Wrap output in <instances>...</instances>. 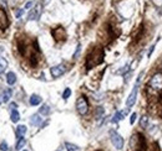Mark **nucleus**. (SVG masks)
I'll use <instances>...</instances> for the list:
<instances>
[{
  "label": "nucleus",
  "instance_id": "13",
  "mask_svg": "<svg viewBox=\"0 0 162 151\" xmlns=\"http://www.w3.org/2000/svg\"><path fill=\"white\" fill-rule=\"evenodd\" d=\"M26 131H28V128H26L25 125H19V126L16 128V136H17V138L25 136Z\"/></svg>",
  "mask_w": 162,
  "mask_h": 151
},
{
  "label": "nucleus",
  "instance_id": "16",
  "mask_svg": "<svg viewBox=\"0 0 162 151\" xmlns=\"http://www.w3.org/2000/svg\"><path fill=\"white\" fill-rule=\"evenodd\" d=\"M11 94H13L11 89H4V93H3L2 100H3L4 103H8V102H9L10 99H11Z\"/></svg>",
  "mask_w": 162,
  "mask_h": 151
},
{
  "label": "nucleus",
  "instance_id": "9",
  "mask_svg": "<svg viewBox=\"0 0 162 151\" xmlns=\"http://www.w3.org/2000/svg\"><path fill=\"white\" fill-rule=\"evenodd\" d=\"M127 113H129V109H125L123 111H116V113H115V115L112 117V120H111V121H112L114 124L119 123L120 120H122V119L125 118V115L127 114Z\"/></svg>",
  "mask_w": 162,
  "mask_h": 151
},
{
  "label": "nucleus",
  "instance_id": "26",
  "mask_svg": "<svg viewBox=\"0 0 162 151\" xmlns=\"http://www.w3.org/2000/svg\"><path fill=\"white\" fill-rule=\"evenodd\" d=\"M32 5H34V2H29V3H26L25 6H24V10H30V9H32Z\"/></svg>",
  "mask_w": 162,
  "mask_h": 151
},
{
  "label": "nucleus",
  "instance_id": "19",
  "mask_svg": "<svg viewBox=\"0 0 162 151\" xmlns=\"http://www.w3.org/2000/svg\"><path fill=\"white\" fill-rule=\"evenodd\" d=\"M104 114H105V110L102 107H99L96 108V111H95V119L96 120H101L104 118Z\"/></svg>",
  "mask_w": 162,
  "mask_h": 151
},
{
  "label": "nucleus",
  "instance_id": "2",
  "mask_svg": "<svg viewBox=\"0 0 162 151\" xmlns=\"http://www.w3.org/2000/svg\"><path fill=\"white\" fill-rule=\"evenodd\" d=\"M142 72L138 74V77L136 79V83L132 88V92L130 93V96L127 97V99H126V107L127 108H131L135 103H136V99H137V90H138V86H140V82H141V77H142Z\"/></svg>",
  "mask_w": 162,
  "mask_h": 151
},
{
  "label": "nucleus",
  "instance_id": "17",
  "mask_svg": "<svg viewBox=\"0 0 162 151\" xmlns=\"http://www.w3.org/2000/svg\"><path fill=\"white\" fill-rule=\"evenodd\" d=\"M6 67H8V61H6V58L0 56V76L4 73V71L6 69Z\"/></svg>",
  "mask_w": 162,
  "mask_h": 151
},
{
  "label": "nucleus",
  "instance_id": "18",
  "mask_svg": "<svg viewBox=\"0 0 162 151\" xmlns=\"http://www.w3.org/2000/svg\"><path fill=\"white\" fill-rule=\"evenodd\" d=\"M50 111H51V110H50V107H49L47 104H44V105L39 109V114H40V115L46 117V115H49V114H50Z\"/></svg>",
  "mask_w": 162,
  "mask_h": 151
},
{
  "label": "nucleus",
  "instance_id": "1",
  "mask_svg": "<svg viewBox=\"0 0 162 151\" xmlns=\"http://www.w3.org/2000/svg\"><path fill=\"white\" fill-rule=\"evenodd\" d=\"M104 50L100 48V47H96L94 48L91 52H90L87 56H86V62H85V67H86V71H90L91 68L99 66L100 63L104 62Z\"/></svg>",
  "mask_w": 162,
  "mask_h": 151
},
{
  "label": "nucleus",
  "instance_id": "10",
  "mask_svg": "<svg viewBox=\"0 0 162 151\" xmlns=\"http://www.w3.org/2000/svg\"><path fill=\"white\" fill-rule=\"evenodd\" d=\"M30 123H31V125H34V126H40L41 123H43L41 115H40V114H34V115L30 118Z\"/></svg>",
  "mask_w": 162,
  "mask_h": 151
},
{
  "label": "nucleus",
  "instance_id": "12",
  "mask_svg": "<svg viewBox=\"0 0 162 151\" xmlns=\"http://www.w3.org/2000/svg\"><path fill=\"white\" fill-rule=\"evenodd\" d=\"M6 83L9 86H14L16 83V74L14 72H8V74H6Z\"/></svg>",
  "mask_w": 162,
  "mask_h": 151
},
{
  "label": "nucleus",
  "instance_id": "28",
  "mask_svg": "<svg viewBox=\"0 0 162 151\" xmlns=\"http://www.w3.org/2000/svg\"><path fill=\"white\" fill-rule=\"evenodd\" d=\"M23 14H24V9H17V11H16L15 15H16V17H20Z\"/></svg>",
  "mask_w": 162,
  "mask_h": 151
},
{
  "label": "nucleus",
  "instance_id": "23",
  "mask_svg": "<svg viewBox=\"0 0 162 151\" xmlns=\"http://www.w3.org/2000/svg\"><path fill=\"white\" fill-rule=\"evenodd\" d=\"M70 96H71V89H70V88H66V89L64 90V93H62V99L66 100Z\"/></svg>",
  "mask_w": 162,
  "mask_h": 151
},
{
  "label": "nucleus",
  "instance_id": "6",
  "mask_svg": "<svg viewBox=\"0 0 162 151\" xmlns=\"http://www.w3.org/2000/svg\"><path fill=\"white\" fill-rule=\"evenodd\" d=\"M110 138H111L112 145H114L117 150H121V149L123 147V139H122V136H121L119 133H116V131L111 130V131H110Z\"/></svg>",
  "mask_w": 162,
  "mask_h": 151
},
{
  "label": "nucleus",
  "instance_id": "5",
  "mask_svg": "<svg viewBox=\"0 0 162 151\" xmlns=\"http://www.w3.org/2000/svg\"><path fill=\"white\" fill-rule=\"evenodd\" d=\"M41 14H43V5L36 4L32 9H30V12L28 15V20L29 21H38L41 16Z\"/></svg>",
  "mask_w": 162,
  "mask_h": 151
},
{
  "label": "nucleus",
  "instance_id": "27",
  "mask_svg": "<svg viewBox=\"0 0 162 151\" xmlns=\"http://www.w3.org/2000/svg\"><path fill=\"white\" fill-rule=\"evenodd\" d=\"M136 118H137V114H136V113H134V114L131 115V118H130V123L134 124V123L136 121Z\"/></svg>",
  "mask_w": 162,
  "mask_h": 151
},
{
  "label": "nucleus",
  "instance_id": "32",
  "mask_svg": "<svg viewBox=\"0 0 162 151\" xmlns=\"http://www.w3.org/2000/svg\"><path fill=\"white\" fill-rule=\"evenodd\" d=\"M24 151H26V150H24Z\"/></svg>",
  "mask_w": 162,
  "mask_h": 151
},
{
  "label": "nucleus",
  "instance_id": "25",
  "mask_svg": "<svg viewBox=\"0 0 162 151\" xmlns=\"http://www.w3.org/2000/svg\"><path fill=\"white\" fill-rule=\"evenodd\" d=\"M80 51H81V45H77V47H76V51H75V53H74V56H73L74 58L79 57V54H80Z\"/></svg>",
  "mask_w": 162,
  "mask_h": 151
},
{
  "label": "nucleus",
  "instance_id": "15",
  "mask_svg": "<svg viewBox=\"0 0 162 151\" xmlns=\"http://www.w3.org/2000/svg\"><path fill=\"white\" fill-rule=\"evenodd\" d=\"M10 120L13 123H17L20 120V114H19V111H17L16 109H13L11 113H10Z\"/></svg>",
  "mask_w": 162,
  "mask_h": 151
},
{
  "label": "nucleus",
  "instance_id": "3",
  "mask_svg": "<svg viewBox=\"0 0 162 151\" xmlns=\"http://www.w3.org/2000/svg\"><path fill=\"white\" fill-rule=\"evenodd\" d=\"M149 87L153 92H161L162 90V73H156L152 76L150 82H149Z\"/></svg>",
  "mask_w": 162,
  "mask_h": 151
},
{
  "label": "nucleus",
  "instance_id": "14",
  "mask_svg": "<svg viewBox=\"0 0 162 151\" xmlns=\"http://www.w3.org/2000/svg\"><path fill=\"white\" fill-rule=\"evenodd\" d=\"M25 145H26V139H25V136H21V138H19V140H17V142H16L15 150L16 151H20V150L24 149Z\"/></svg>",
  "mask_w": 162,
  "mask_h": 151
},
{
  "label": "nucleus",
  "instance_id": "11",
  "mask_svg": "<svg viewBox=\"0 0 162 151\" xmlns=\"http://www.w3.org/2000/svg\"><path fill=\"white\" fill-rule=\"evenodd\" d=\"M43 102V99H41V97L40 96H38V94H31L30 96V99H29V103L31 104V105H39L40 103Z\"/></svg>",
  "mask_w": 162,
  "mask_h": 151
},
{
  "label": "nucleus",
  "instance_id": "8",
  "mask_svg": "<svg viewBox=\"0 0 162 151\" xmlns=\"http://www.w3.org/2000/svg\"><path fill=\"white\" fill-rule=\"evenodd\" d=\"M52 36L56 41H65L66 40V31L61 26H59L52 30Z\"/></svg>",
  "mask_w": 162,
  "mask_h": 151
},
{
  "label": "nucleus",
  "instance_id": "29",
  "mask_svg": "<svg viewBox=\"0 0 162 151\" xmlns=\"http://www.w3.org/2000/svg\"><path fill=\"white\" fill-rule=\"evenodd\" d=\"M155 46H156V45H152V46L150 47L149 53H147V57H151V54H152V52H153V50H155Z\"/></svg>",
  "mask_w": 162,
  "mask_h": 151
},
{
  "label": "nucleus",
  "instance_id": "31",
  "mask_svg": "<svg viewBox=\"0 0 162 151\" xmlns=\"http://www.w3.org/2000/svg\"><path fill=\"white\" fill-rule=\"evenodd\" d=\"M3 103V100H2V97H0V104H2Z\"/></svg>",
  "mask_w": 162,
  "mask_h": 151
},
{
  "label": "nucleus",
  "instance_id": "22",
  "mask_svg": "<svg viewBox=\"0 0 162 151\" xmlns=\"http://www.w3.org/2000/svg\"><path fill=\"white\" fill-rule=\"evenodd\" d=\"M127 71H130V65H126V66H123L122 68H120V71H117L116 74H125Z\"/></svg>",
  "mask_w": 162,
  "mask_h": 151
},
{
  "label": "nucleus",
  "instance_id": "4",
  "mask_svg": "<svg viewBox=\"0 0 162 151\" xmlns=\"http://www.w3.org/2000/svg\"><path fill=\"white\" fill-rule=\"evenodd\" d=\"M76 110L80 115H86L89 111V102L86 99L85 96L79 97V99L76 100Z\"/></svg>",
  "mask_w": 162,
  "mask_h": 151
},
{
  "label": "nucleus",
  "instance_id": "24",
  "mask_svg": "<svg viewBox=\"0 0 162 151\" xmlns=\"http://www.w3.org/2000/svg\"><path fill=\"white\" fill-rule=\"evenodd\" d=\"M0 150L2 151H8V142L6 141H3L0 144Z\"/></svg>",
  "mask_w": 162,
  "mask_h": 151
},
{
  "label": "nucleus",
  "instance_id": "7",
  "mask_svg": "<svg viewBox=\"0 0 162 151\" xmlns=\"http://www.w3.org/2000/svg\"><path fill=\"white\" fill-rule=\"evenodd\" d=\"M66 72V66L65 65H58V66H54L51 67L50 69V73H51V77L52 78H59L61 76Z\"/></svg>",
  "mask_w": 162,
  "mask_h": 151
},
{
  "label": "nucleus",
  "instance_id": "21",
  "mask_svg": "<svg viewBox=\"0 0 162 151\" xmlns=\"http://www.w3.org/2000/svg\"><path fill=\"white\" fill-rule=\"evenodd\" d=\"M65 147L67 151H79V146L71 144V142H65Z\"/></svg>",
  "mask_w": 162,
  "mask_h": 151
},
{
  "label": "nucleus",
  "instance_id": "30",
  "mask_svg": "<svg viewBox=\"0 0 162 151\" xmlns=\"http://www.w3.org/2000/svg\"><path fill=\"white\" fill-rule=\"evenodd\" d=\"M16 107H17V105H16L15 103H11V104H10V109H11V110H13V109H16Z\"/></svg>",
  "mask_w": 162,
  "mask_h": 151
},
{
  "label": "nucleus",
  "instance_id": "20",
  "mask_svg": "<svg viewBox=\"0 0 162 151\" xmlns=\"http://www.w3.org/2000/svg\"><path fill=\"white\" fill-rule=\"evenodd\" d=\"M140 126H141L142 129H147V126H149V118H147L146 115H143V117L140 119Z\"/></svg>",
  "mask_w": 162,
  "mask_h": 151
}]
</instances>
